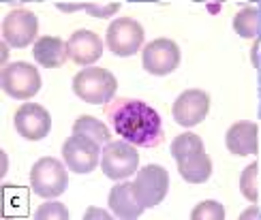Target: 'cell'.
<instances>
[{
  "instance_id": "6da1fadb",
  "label": "cell",
  "mask_w": 261,
  "mask_h": 220,
  "mask_svg": "<svg viewBox=\"0 0 261 220\" xmlns=\"http://www.w3.org/2000/svg\"><path fill=\"white\" fill-rule=\"evenodd\" d=\"M105 116L114 133L137 148H156L163 144V120L154 107L139 98H114L105 105Z\"/></svg>"
},
{
  "instance_id": "7a4b0ae2",
  "label": "cell",
  "mask_w": 261,
  "mask_h": 220,
  "mask_svg": "<svg viewBox=\"0 0 261 220\" xmlns=\"http://www.w3.org/2000/svg\"><path fill=\"white\" fill-rule=\"evenodd\" d=\"M118 79L107 69L88 67L73 77V92L88 105H107L114 101Z\"/></svg>"
},
{
  "instance_id": "3957f363",
  "label": "cell",
  "mask_w": 261,
  "mask_h": 220,
  "mask_svg": "<svg viewBox=\"0 0 261 220\" xmlns=\"http://www.w3.org/2000/svg\"><path fill=\"white\" fill-rule=\"evenodd\" d=\"M69 184V175L64 164L58 158L43 156L39 158L30 169V188L35 190V195L43 197V199H56Z\"/></svg>"
},
{
  "instance_id": "277c9868",
  "label": "cell",
  "mask_w": 261,
  "mask_h": 220,
  "mask_svg": "<svg viewBox=\"0 0 261 220\" xmlns=\"http://www.w3.org/2000/svg\"><path fill=\"white\" fill-rule=\"evenodd\" d=\"M0 84L11 98L28 101L41 90V73L30 62H11L3 67Z\"/></svg>"
},
{
  "instance_id": "5b68a950",
  "label": "cell",
  "mask_w": 261,
  "mask_h": 220,
  "mask_svg": "<svg viewBox=\"0 0 261 220\" xmlns=\"http://www.w3.org/2000/svg\"><path fill=\"white\" fill-rule=\"evenodd\" d=\"M137 146L128 141H110L105 144L101 152V169L110 180H126L139 169V154L135 150Z\"/></svg>"
},
{
  "instance_id": "8992f818",
  "label": "cell",
  "mask_w": 261,
  "mask_h": 220,
  "mask_svg": "<svg viewBox=\"0 0 261 220\" xmlns=\"http://www.w3.org/2000/svg\"><path fill=\"white\" fill-rule=\"evenodd\" d=\"M144 26L139 24L133 17H118L114 19L110 28L105 32V43L114 56L120 58H128L135 56V53L144 45Z\"/></svg>"
},
{
  "instance_id": "52a82bcc",
  "label": "cell",
  "mask_w": 261,
  "mask_h": 220,
  "mask_svg": "<svg viewBox=\"0 0 261 220\" xmlns=\"http://www.w3.org/2000/svg\"><path fill=\"white\" fill-rule=\"evenodd\" d=\"M133 190L146 210L159 205L169 190L167 169L161 167V164H146V167L137 169V178L133 180Z\"/></svg>"
},
{
  "instance_id": "ba28073f",
  "label": "cell",
  "mask_w": 261,
  "mask_h": 220,
  "mask_svg": "<svg viewBox=\"0 0 261 220\" xmlns=\"http://www.w3.org/2000/svg\"><path fill=\"white\" fill-rule=\"evenodd\" d=\"M62 158L73 173H92L101 162V144L86 135L73 133V137H69L62 146Z\"/></svg>"
},
{
  "instance_id": "9c48e42d",
  "label": "cell",
  "mask_w": 261,
  "mask_h": 220,
  "mask_svg": "<svg viewBox=\"0 0 261 220\" xmlns=\"http://www.w3.org/2000/svg\"><path fill=\"white\" fill-rule=\"evenodd\" d=\"M180 64V47L171 39H156L150 41L141 51V67L146 73L165 77L173 73Z\"/></svg>"
},
{
  "instance_id": "30bf717a",
  "label": "cell",
  "mask_w": 261,
  "mask_h": 220,
  "mask_svg": "<svg viewBox=\"0 0 261 220\" xmlns=\"http://www.w3.org/2000/svg\"><path fill=\"white\" fill-rule=\"evenodd\" d=\"M39 35V17L28 9H13L3 19V39L11 47L24 49Z\"/></svg>"
},
{
  "instance_id": "8fae6325",
  "label": "cell",
  "mask_w": 261,
  "mask_h": 220,
  "mask_svg": "<svg viewBox=\"0 0 261 220\" xmlns=\"http://www.w3.org/2000/svg\"><path fill=\"white\" fill-rule=\"evenodd\" d=\"M13 126L26 141H41L51 130V116L37 103H24L13 116Z\"/></svg>"
},
{
  "instance_id": "7c38bea8",
  "label": "cell",
  "mask_w": 261,
  "mask_h": 220,
  "mask_svg": "<svg viewBox=\"0 0 261 220\" xmlns=\"http://www.w3.org/2000/svg\"><path fill=\"white\" fill-rule=\"evenodd\" d=\"M208 112H210V96L203 90H184L171 107L173 120L184 128L201 124Z\"/></svg>"
},
{
  "instance_id": "4fadbf2b",
  "label": "cell",
  "mask_w": 261,
  "mask_h": 220,
  "mask_svg": "<svg viewBox=\"0 0 261 220\" xmlns=\"http://www.w3.org/2000/svg\"><path fill=\"white\" fill-rule=\"evenodd\" d=\"M69 58L80 67H92L103 56V41L94 30H75L67 41Z\"/></svg>"
},
{
  "instance_id": "5bb4252c",
  "label": "cell",
  "mask_w": 261,
  "mask_h": 220,
  "mask_svg": "<svg viewBox=\"0 0 261 220\" xmlns=\"http://www.w3.org/2000/svg\"><path fill=\"white\" fill-rule=\"evenodd\" d=\"M225 146L233 156H251L259 152V126L255 122H236L225 133Z\"/></svg>"
},
{
  "instance_id": "9a60e30c",
  "label": "cell",
  "mask_w": 261,
  "mask_h": 220,
  "mask_svg": "<svg viewBox=\"0 0 261 220\" xmlns=\"http://www.w3.org/2000/svg\"><path fill=\"white\" fill-rule=\"evenodd\" d=\"M107 203H110V210L114 212V216L126 218V220L139 218L146 210V207L139 203L137 195L133 190V182L116 184L114 188L110 190V199H107Z\"/></svg>"
},
{
  "instance_id": "2e32d148",
  "label": "cell",
  "mask_w": 261,
  "mask_h": 220,
  "mask_svg": "<svg viewBox=\"0 0 261 220\" xmlns=\"http://www.w3.org/2000/svg\"><path fill=\"white\" fill-rule=\"evenodd\" d=\"M176 164H178L182 180L189 184H203V182H208L212 175V158L205 154L203 148L178 158Z\"/></svg>"
},
{
  "instance_id": "e0dca14e",
  "label": "cell",
  "mask_w": 261,
  "mask_h": 220,
  "mask_svg": "<svg viewBox=\"0 0 261 220\" xmlns=\"http://www.w3.org/2000/svg\"><path fill=\"white\" fill-rule=\"evenodd\" d=\"M32 56H35V60L43 69H58L69 58L67 43H64L60 37H41L35 41Z\"/></svg>"
},
{
  "instance_id": "ac0fdd59",
  "label": "cell",
  "mask_w": 261,
  "mask_h": 220,
  "mask_svg": "<svg viewBox=\"0 0 261 220\" xmlns=\"http://www.w3.org/2000/svg\"><path fill=\"white\" fill-rule=\"evenodd\" d=\"M233 30L242 39L255 41V47H253V58H255L261 43V3L257 7H244L238 11L233 17Z\"/></svg>"
},
{
  "instance_id": "d6986e66",
  "label": "cell",
  "mask_w": 261,
  "mask_h": 220,
  "mask_svg": "<svg viewBox=\"0 0 261 220\" xmlns=\"http://www.w3.org/2000/svg\"><path fill=\"white\" fill-rule=\"evenodd\" d=\"M73 133L90 137L101 146L112 141V133H110V128H107V124H103L101 120H96L94 116H80L73 124Z\"/></svg>"
},
{
  "instance_id": "ffe728a7",
  "label": "cell",
  "mask_w": 261,
  "mask_h": 220,
  "mask_svg": "<svg viewBox=\"0 0 261 220\" xmlns=\"http://www.w3.org/2000/svg\"><path fill=\"white\" fill-rule=\"evenodd\" d=\"M58 11H64V13H73V11H86L90 17L96 19H105V17H112L120 11V5L112 3V5H92V3H77V5H67V3H58L56 5Z\"/></svg>"
},
{
  "instance_id": "44dd1931",
  "label": "cell",
  "mask_w": 261,
  "mask_h": 220,
  "mask_svg": "<svg viewBox=\"0 0 261 220\" xmlns=\"http://www.w3.org/2000/svg\"><path fill=\"white\" fill-rule=\"evenodd\" d=\"M257 175H259V164L251 162L248 167L242 171L240 175V193L244 199H248L251 203L259 201V186H257Z\"/></svg>"
},
{
  "instance_id": "7402d4cb",
  "label": "cell",
  "mask_w": 261,
  "mask_h": 220,
  "mask_svg": "<svg viewBox=\"0 0 261 220\" xmlns=\"http://www.w3.org/2000/svg\"><path fill=\"white\" fill-rule=\"evenodd\" d=\"M193 220H223L225 218V207L219 201H201L199 205H195V210L191 212Z\"/></svg>"
},
{
  "instance_id": "603a6c76",
  "label": "cell",
  "mask_w": 261,
  "mask_h": 220,
  "mask_svg": "<svg viewBox=\"0 0 261 220\" xmlns=\"http://www.w3.org/2000/svg\"><path fill=\"white\" fill-rule=\"evenodd\" d=\"M35 218H39V220H54V218L67 220L69 218V210L60 201H47L35 212Z\"/></svg>"
},
{
  "instance_id": "cb8c5ba5",
  "label": "cell",
  "mask_w": 261,
  "mask_h": 220,
  "mask_svg": "<svg viewBox=\"0 0 261 220\" xmlns=\"http://www.w3.org/2000/svg\"><path fill=\"white\" fill-rule=\"evenodd\" d=\"M84 218L86 220H88V218H110V214L103 212V210H94V207H90V210L84 214Z\"/></svg>"
},
{
  "instance_id": "d4e9b609",
  "label": "cell",
  "mask_w": 261,
  "mask_h": 220,
  "mask_svg": "<svg viewBox=\"0 0 261 220\" xmlns=\"http://www.w3.org/2000/svg\"><path fill=\"white\" fill-rule=\"evenodd\" d=\"M253 62H255V67H257V79H259V86H261V51L253 58Z\"/></svg>"
},
{
  "instance_id": "484cf974",
  "label": "cell",
  "mask_w": 261,
  "mask_h": 220,
  "mask_svg": "<svg viewBox=\"0 0 261 220\" xmlns=\"http://www.w3.org/2000/svg\"><path fill=\"white\" fill-rule=\"evenodd\" d=\"M253 216H261V214H259L257 210H251V212H244V214H242V218H253Z\"/></svg>"
},
{
  "instance_id": "4316f807",
  "label": "cell",
  "mask_w": 261,
  "mask_h": 220,
  "mask_svg": "<svg viewBox=\"0 0 261 220\" xmlns=\"http://www.w3.org/2000/svg\"><path fill=\"white\" fill-rule=\"evenodd\" d=\"M257 96H259V112H257V116H259V120H261V86L257 88Z\"/></svg>"
},
{
  "instance_id": "83f0119b",
  "label": "cell",
  "mask_w": 261,
  "mask_h": 220,
  "mask_svg": "<svg viewBox=\"0 0 261 220\" xmlns=\"http://www.w3.org/2000/svg\"><path fill=\"white\" fill-rule=\"evenodd\" d=\"M128 3H161V0H128Z\"/></svg>"
},
{
  "instance_id": "f1b7e54d",
  "label": "cell",
  "mask_w": 261,
  "mask_h": 220,
  "mask_svg": "<svg viewBox=\"0 0 261 220\" xmlns=\"http://www.w3.org/2000/svg\"><path fill=\"white\" fill-rule=\"evenodd\" d=\"M5 3H28V0H5Z\"/></svg>"
},
{
  "instance_id": "f546056e",
  "label": "cell",
  "mask_w": 261,
  "mask_h": 220,
  "mask_svg": "<svg viewBox=\"0 0 261 220\" xmlns=\"http://www.w3.org/2000/svg\"><path fill=\"white\" fill-rule=\"evenodd\" d=\"M28 3H43V0H28Z\"/></svg>"
},
{
  "instance_id": "4dcf8cb0",
  "label": "cell",
  "mask_w": 261,
  "mask_h": 220,
  "mask_svg": "<svg viewBox=\"0 0 261 220\" xmlns=\"http://www.w3.org/2000/svg\"><path fill=\"white\" fill-rule=\"evenodd\" d=\"M248 3H257V5H259V3H261V0H248Z\"/></svg>"
},
{
  "instance_id": "1f68e13d",
  "label": "cell",
  "mask_w": 261,
  "mask_h": 220,
  "mask_svg": "<svg viewBox=\"0 0 261 220\" xmlns=\"http://www.w3.org/2000/svg\"><path fill=\"white\" fill-rule=\"evenodd\" d=\"M195 3H205V0H195Z\"/></svg>"
}]
</instances>
